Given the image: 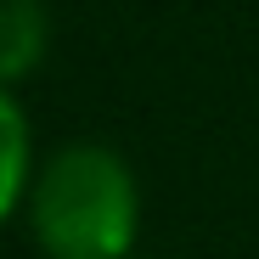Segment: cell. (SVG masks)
<instances>
[{"label": "cell", "mask_w": 259, "mask_h": 259, "mask_svg": "<svg viewBox=\"0 0 259 259\" xmlns=\"http://www.w3.org/2000/svg\"><path fill=\"white\" fill-rule=\"evenodd\" d=\"M23 197H28V118L0 91V226L12 220Z\"/></svg>", "instance_id": "obj_3"}, {"label": "cell", "mask_w": 259, "mask_h": 259, "mask_svg": "<svg viewBox=\"0 0 259 259\" xmlns=\"http://www.w3.org/2000/svg\"><path fill=\"white\" fill-rule=\"evenodd\" d=\"M28 220L46 259H130L141 231V192L113 147L73 141L34 175Z\"/></svg>", "instance_id": "obj_1"}, {"label": "cell", "mask_w": 259, "mask_h": 259, "mask_svg": "<svg viewBox=\"0 0 259 259\" xmlns=\"http://www.w3.org/2000/svg\"><path fill=\"white\" fill-rule=\"evenodd\" d=\"M51 46V17L39 0H0V91L28 79Z\"/></svg>", "instance_id": "obj_2"}]
</instances>
